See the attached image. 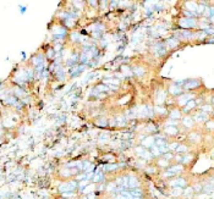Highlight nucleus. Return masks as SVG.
Segmentation results:
<instances>
[{"instance_id":"obj_1","label":"nucleus","mask_w":214,"mask_h":199,"mask_svg":"<svg viewBox=\"0 0 214 199\" xmlns=\"http://www.w3.org/2000/svg\"><path fill=\"white\" fill-rule=\"evenodd\" d=\"M165 132L168 134H176L178 133V128L175 126H171V127H165Z\"/></svg>"},{"instance_id":"obj_2","label":"nucleus","mask_w":214,"mask_h":199,"mask_svg":"<svg viewBox=\"0 0 214 199\" xmlns=\"http://www.w3.org/2000/svg\"><path fill=\"white\" fill-rule=\"evenodd\" d=\"M183 124L186 125V126H188V127H191L193 124H195V121H192V119H186L185 121H183Z\"/></svg>"}]
</instances>
